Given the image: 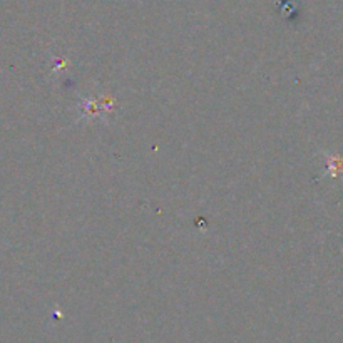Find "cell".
Returning <instances> with one entry per match:
<instances>
[{"label": "cell", "instance_id": "1", "mask_svg": "<svg viewBox=\"0 0 343 343\" xmlns=\"http://www.w3.org/2000/svg\"><path fill=\"white\" fill-rule=\"evenodd\" d=\"M112 107V104H106V101H84L82 104V116L92 117L101 112H106Z\"/></svg>", "mask_w": 343, "mask_h": 343}, {"label": "cell", "instance_id": "2", "mask_svg": "<svg viewBox=\"0 0 343 343\" xmlns=\"http://www.w3.org/2000/svg\"><path fill=\"white\" fill-rule=\"evenodd\" d=\"M326 161H328L326 175L338 176V173H340V169H341V159L336 156H326Z\"/></svg>", "mask_w": 343, "mask_h": 343}]
</instances>
